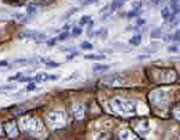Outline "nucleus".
<instances>
[{
  "instance_id": "obj_21",
  "label": "nucleus",
  "mask_w": 180,
  "mask_h": 140,
  "mask_svg": "<svg viewBox=\"0 0 180 140\" xmlns=\"http://www.w3.org/2000/svg\"><path fill=\"white\" fill-rule=\"evenodd\" d=\"M76 11H77V9H73V10H71L70 12H67V13H66V16H65V18H67V17L72 16V13H73V12H76Z\"/></svg>"
},
{
  "instance_id": "obj_13",
  "label": "nucleus",
  "mask_w": 180,
  "mask_h": 140,
  "mask_svg": "<svg viewBox=\"0 0 180 140\" xmlns=\"http://www.w3.org/2000/svg\"><path fill=\"white\" fill-rule=\"evenodd\" d=\"M90 19H91L90 16H83L81 18V21H79V26H85V24H88V22H89Z\"/></svg>"
},
{
  "instance_id": "obj_25",
  "label": "nucleus",
  "mask_w": 180,
  "mask_h": 140,
  "mask_svg": "<svg viewBox=\"0 0 180 140\" xmlns=\"http://www.w3.org/2000/svg\"><path fill=\"white\" fill-rule=\"evenodd\" d=\"M94 1H96V0H85V1H84V4H83V5H84V6H85V5H88V4H91V2H94Z\"/></svg>"
},
{
  "instance_id": "obj_24",
  "label": "nucleus",
  "mask_w": 180,
  "mask_h": 140,
  "mask_svg": "<svg viewBox=\"0 0 180 140\" xmlns=\"http://www.w3.org/2000/svg\"><path fill=\"white\" fill-rule=\"evenodd\" d=\"M77 55H78V53H77V52H74V53H72L71 56H67V58H66V59H67V60H69V59H72L73 57H76Z\"/></svg>"
},
{
  "instance_id": "obj_17",
  "label": "nucleus",
  "mask_w": 180,
  "mask_h": 140,
  "mask_svg": "<svg viewBox=\"0 0 180 140\" xmlns=\"http://www.w3.org/2000/svg\"><path fill=\"white\" fill-rule=\"evenodd\" d=\"M81 47L83 48V50H91V48H92V45L89 44L88 41H84V42H82Z\"/></svg>"
},
{
  "instance_id": "obj_14",
  "label": "nucleus",
  "mask_w": 180,
  "mask_h": 140,
  "mask_svg": "<svg viewBox=\"0 0 180 140\" xmlns=\"http://www.w3.org/2000/svg\"><path fill=\"white\" fill-rule=\"evenodd\" d=\"M82 28H79V27H76V28H73V30H72V36H78V35H81L82 34Z\"/></svg>"
},
{
  "instance_id": "obj_8",
  "label": "nucleus",
  "mask_w": 180,
  "mask_h": 140,
  "mask_svg": "<svg viewBox=\"0 0 180 140\" xmlns=\"http://www.w3.org/2000/svg\"><path fill=\"white\" fill-rule=\"evenodd\" d=\"M110 66L109 65H105V64H96L94 65V71H99V73H102V71H107Z\"/></svg>"
},
{
  "instance_id": "obj_19",
  "label": "nucleus",
  "mask_w": 180,
  "mask_h": 140,
  "mask_svg": "<svg viewBox=\"0 0 180 140\" xmlns=\"http://www.w3.org/2000/svg\"><path fill=\"white\" fill-rule=\"evenodd\" d=\"M144 23H145V21H144V19H138V21H137V23H136V27H142Z\"/></svg>"
},
{
  "instance_id": "obj_26",
  "label": "nucleus",
  "mask_w": 180,
  "mask_h": 140,
  "mask_svg": "<svg viewBox=\"0 0 180 140\" xmlns=\"http://www.w3.org/2000/svg\"><path fill=\"white\" fill-rule=\"evenodd\" d=\"M34 88H35V84H29V86H28V87H27L28 91H30V89H34Z\"/></svg>"
},
{
  "instance_id": "obj_11",
  "label": "nucleus",
  "mask_w": 180,
  "mask_h": 140,
  "mask_svg": "<svg viewBox=\"0 0 180 140\" xmlns=\"http://www.w3.org/2000/svg\"><path fill=\"white\" fill-rule=\"evenodd\" d=\"M121 5H123V1H121V0H114V1L112 2V5H109V7H110L112 11H114V10L121 7Z\"/></svg>"
},
{
  "instance_id": "obj_15",
  "label": "nucleus",
  "mask_w": 180,
  "mask_h": 140,
  "mask_svg": "<svg viewBox=\"0 0 180 140\" xmlns=\"http://www.w3.org/2000/svg\"><path fill=\"white\" fill-rule=\"evenodd\" d=\"M45 64L47 66H51V68H58V66H59L58 63H55L53 60H48V59H46L45 60Z\"/></svg>"
},
{
  "instance_id": "obj_12",
  "label": "nucleus",
  "mask_w": 180,
  "mask_h": 140,
  "mask_svg": "<svg viewBox=\"0 0 180 140\" xmlns=\"http://www.w3.org/2000/svg\"><path fill=\"white\" fill-rule=\"evenodd\" d=\"M151 37L153 39H159V37H161V29L157 28V29H154L153 31H151Z\"/></svg>"
},
{
  "instance_id": "obj_6",
  "label": "nucleus",
  "mask_w": 180,
  "mask_h": 140,
  "mask_svg": "<svg viewBox=\"0 0 180 140\" xmlns=\"http://www.w3.org/2000/svg\"><path fill=\"white\" fill-rule=\"evenodd\" d=\"M141 41H142V35L141 34H137L135 36H132L130 39V45H132V46H138L139 44H141Z\"/></svg>"
},
{
  "instance_id": "obj_20",
  "label": "nucleus",
  "mask_w": 180,
  "mask_h": 140,
  "mask_svg": "<svg viewBox=\"0 0 180 140\" xmlns=\"http://www.w3.org/2000/svg\"><path fill=\"white\" fill-rule=\"evenodd\" d=\"M20 76H22V73H19V74L15 75V76H11L9 80H10V81H13V80H17V79H19Z\"/></svg>"
},
{
  "instance_id": "obj_4",
  "label": "nucleus",
  "mask_w": 180,
  "mask_h": 140,
  "mask_svg": "<svg viewBox=\"0 0 180 140\" xmlns=\"http://www.w3.org/2000/svg\"><path fill=\"white\" fill-rule=\"evenodd\" d=\"M58 76L56 75H49V74H46V73H40L37 74L36 76L31 77V82H45L47 80H56Z\"/></svg>"
},
{
  "instance_id": "obj_18",
  "label": "nucleus",
  "mask_w": 180,
  "mask_h": 140,
  "mask_svg": "<svg viewBox=\"0 0 180 140\" xmlns=\"http://www.w3.org/2000/svg\"><path fill=\"white\" fill-rule=\"evenodd\" d=\"M15 17H16L18 21H25V19H27L25 15H22V13H15Z\"/></svg>"
},
{
  "instance_id": "obj_2",
  "label": "nucleus",
  "mask_w": 180,
  "mask_h": 140,
  "mask_svg": "<svg viewBox=\"0 0 180 140\" xmlns=\"http://www.w3.org/2000/svg\"><path fill=\"white\" fill-rule=\"evenodd\" d=\"M17 37L18 39H33L36 41H41V40H45L47 36H46V34L36 31V30H24V31H20Z\"/></svg>"
},
{
  "instance_id": "obj_7",
  "label": "nucleus",
  "mask_w": 180,
  "mask_h": 140,
  "mask_svg": "<svg viewBox=\"0 0 180 140\" xmlns=\"http://www.w3.org/2000/svg\"><path fill=\"white\" fill-rule=\"evenodd\" d=\"M141 13H142V7H136V9H133L132 11H130V12L127 13V17H128V18L138 17Z\"/></svg>"
},
{
  "instance_id": "obj_3",
  "label": "nucleus",
  "mask_w": 180,
  "mask_h": 140,
  "mask_svg": "<svg viewBox=\"0 0 180 140\" xmlns=\"http://www.w3.org/2000/svg\"><path fill=\"white\" fill-rule=\"evenodd\" d=\"M102 82L105 86H118L124 82V79L120 75H109L108 77H105L102 80Z\"/></svg>"
},
{
  "instance_id": "obj_10",
  "label": "nucleus",
  "mask_w": 180,
  "mask_h": 140,
  "mask_svg": "<svg viewBox=\"0 0 180 140\" xmlns=\"http://www.w3.org/2000/svg\"><path fill=\"white\" fill-rule=\"evenodd\" d=\"M105 58L106 56H103V55H87L85 56V59H92V60H102Z\"/></svg>"
},
{
  "instance_id": "obj_27",
  "label": "nucleus",
  "mask_w": 180,
  "mask_h": 140,
  "mask_svg": "<svg viewBox=\"0 0 180 140\" xmlns=\"http://www.w3.org/2000/svg\"><path fill=\"white\" fill-rule=\"evenodd\" d=\"M121 1H125V0H121Z\"/></svg>"
},
{
  "instance_id": "obj_16",
  "label": "nucleus",
  "mask_w": 180,
  "mask_h": 140,
  "mask_svg": "<svg viewBox=\"0 0 180 140\" xmlns=\"http://www.w3.org/2000/svg\"><path fill=\"white\" fill-rule=\"evenodd\" d=\"M69 36H70V31H67V30H66V31L61 33V34L58 36V39H56V40H65L66 37H69Z\"/></svg>"
},
{
  "instance_id": "obj_23",
  "label": "nucleus",
  "mask_w": 180,
  "mask_h": 140,
  "mask_svg": "<svg viewBox=\"0 0 180 140\" xmlns=\"http://www.w3.org/2000/svg\"><path fill=\"white\" fill-rule=\"evenodd\" d=\"M7 64H9V63H7L6 60H0V66H6Z\"/></svg>"
},
{
  "instance_id": "obj_5",
  "label": "nucleus",
  "mask_w": 180,
  "mask_h": 140,
  "mask_svg": "<svg viewBox=\"0 0 180 140\" xmlns=\"http://www.w3.org/2000/svg\"><path fill=\"white\" fill-rule=\"evenodd\" d=\"M74 117L77 120H82L84 117V106L82 104H77L74 106Z\"/></svg>"
},
{
  "instance_id": "obj_22",
  "label": "nucleus",
  "mask_w": 180,
  "mask_h": 140,
  "mask_svg": "<svg viewBox=\"0 0 180 140\" xmlns=\"http://www.w3.org/2000/svg\"><path fill=\"white\" fill-rule=\"evenodd\" d=\"M55 41H56V39H52V40H49L47 44H48L49 46H54V45H55Z\"/></svg>"
},
{
  "instance_id": "obj_9",
  "label": "nucleus",
  "mask_w": 180,
  "mask_h": 140,
  "mask_svg": "<svg viewBox=\"0 0 180 140\" xmlns=\"http://www.w3.org/2000/svg\"><path fill=\"white\" fill-rule=\"evenodd\" d=\"M36 10H37V5L36 4H29L27 6V11H28V15H30V16H33V15H35Z\"/></svg>"
},
{
  "instance_id": "obj_1",
  "label": "nucleus",
  "mask_w": 180,
  "mask_h": 140,
  "mask_svg": "<svg viewBox=\"0 0 180 140\" xmlns=\"http://www.w3.org/2000/svg\"><path fill=\"white\" fill-rule=\"evenodd\" d=\"M110 108L114 112L124 113V115H130V113H135L136 112L133 104L130 103V102H126V100H123L120 98H115L114 100H112Z\"/></svg>"
}]
</instances>
